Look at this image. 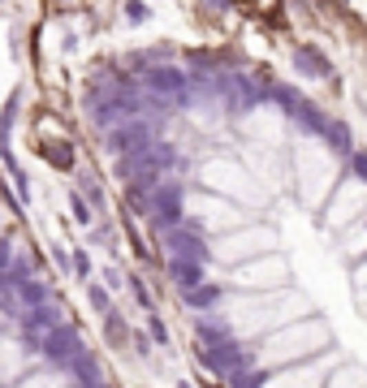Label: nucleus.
<instances>
[{"label": "nucleus", "mask_w": 367, "mask_h": 388, "mask_svg": "<svg viewBox=\"0 0 367 388\" xmlns=\"http://www.w3.org/2000/svg\"><path fill=\"white\" fill-rule=\"evenodd\" d=\"M355 169H359V173L367 177V155H355Z\"/></svg>", "instance_id": "obj_3"}, {"label": "nucleus", "mask_w": 367, "mask_h": 388, "mask_svg": "<svg viewBox=\"0 0 367 388\" xmlns=\"http://www.w3.org/2000/svg\"><path fill=\"white\" fill-rule=\"evenodd\" d=\"M125 9H130V22H143V18H147V9H143L138 0H130V5H125Z\"/></svg>", "instance_id": "obj_2"}, {"label": "nucleus", "mask_w": 367, "mask_h": 388, "mask_svg": "<svg viewBox=\"0 0 367 388\" xmlns=\"http://www.w3.org/2000/svg\"><path fill=\"white\" fill-rule=\"evenodd\" d=\"M294 65H298V69H307V74H315V78H328V61L315 52V47H298Z\"/></svg>", "instance_id": "obj_1"}]
</instances>
